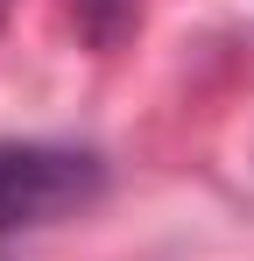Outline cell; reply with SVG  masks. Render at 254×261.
Returning a JSON list of instances; mask_svg holds the SVG:
<instances>
[{"label":"cell","mask_w":254,"mask_h":261,"mask_svg":"<svg viewBox=\"0 0 254 261\" xmlns=\"http://www.w3.org/2000/svg\"><path fill=\"white\" fill-rule=\"evenodd\" d=\"M99 155L64 148V141H14L0 134V233H29V226H57V219L85 212L99 198Z\"/></svg>","instance_id":"obj_1"}]
</instances>
